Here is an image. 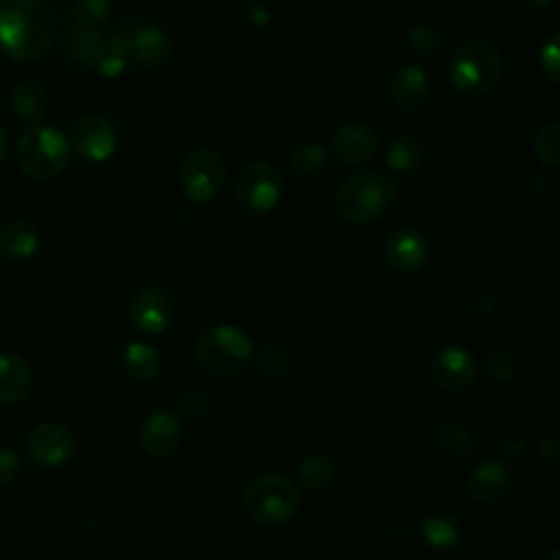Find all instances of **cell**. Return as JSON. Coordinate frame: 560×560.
<instances>
[{
	"label": "cell",
	"instance_id": "ba28073f",
	"mask_svg": "<svg viewBox=\"0 0 560 560\" xmlns=\"http://www.w3.org/2000/svg\"><path fill=\"white\" fill-rule=\"evenodd\" d=\"M284 192V182L280 171L267 160L247 162L234 182V195L238 203L256 214L271 212Z\"/></svg>",
	"mask_w": 560,
	"mask_h": 560
},
{
	"label": "cell",
	"instance_id": "603a6c76",
	"mask_svg": "<svg viewBox=\"0 0 560 560\" xmlns=\"http://www.w3.org/2000/svg\"><path fill=\"white\" fill-rule=\"evenodd\" d=\"M422 538L440 551H453L462 542V527L459 521L448 512H433L422 518L420 523Z\"/></svg>",
	"mask_w": 560,
	"mask_h": 560
},
{
	"label": "cell",
	"instance_id": "74e56055",
	"mask_svg": "<svg viewBox=\"0 0 560 560\" xmlns=\"http://www.w3.org/2000/svg\"><path fill=\"white\" fill-rule=\"evenodd\" d=\"M22 462L13 448H0V483H11L20 475Z\"/></svg>",
	"mask_w": 560,
	"mask_h": 560
},
{
	"label": "cell",
	"instance_id": "8d00e7d4",
	"mask_svg": "<svg viewBox=\"0 0 560 560\" xmlns=\"http://www.w3.org/2000/svg\"><path fill=\"white\" fill-rule=\"evenodd\" d=\"M499 446H501V453L508 455V457H518L527 451V435L521 427L516 424H510L501 431L499 435Z\"/></svg>",
	"mask_w": 560,
	"mask_h": 560
},
{
	"label": "cell",
	"instance_id": "d590c367",
	"mask_svg": "<svg viewBox=\"0 0 560 560\" xmlns=\"http://www.w3.org/2000/svg\"><path fill=\"white\" fill-rule=\"evenodd\" d=\"M540 68L551 79V83L560 81V42H558V33H551L549 39L540 46Z\"/></svg>",
	"mask_w": 560,
	"mask_h": 560
},
{
	"label": "cell",
	"instance_id": "5b68a950",
	"mask_svg": "<svg viewBox=\"0 0 560 560\" xmlns=\"http://www.w3.org/2000/svg\"><path fill=\"white\" fill-rule=\"evenodd\" d=\"M254 357L252 339L236 326L219 324L208 328L195 343L197 363L221 378H232L245 372Z\"/></svg>",
	"mask_w": 560,
	"mask_h": 560
},
{
	"label": "cell",
	"instance_id": "4fadbf2b",
	"mask_svg": "<svg viewBox=\"0 0 560 560\" xmlns=\"http://www.w3.org/2000/svg\"><path fill=\"white\" fill-rule=\"evenodd\" d=\"M431 378L444 392H462L477 378V361L462 346H444L431 359Z\"/></svg>",
	"mask_w": 560,
	"mask_h": 560
},
{
	"label": "cell",
	"instance_id": "1f68e13d",
	"mask_svg": "<svg viewBox=\"0 0 560 560\" xmlns=\"http://www.w3.org/2000/svg\"><path fill=\"white\" fill-rule=\"evenodd\" d=\"M407 46L418 57H433L442 46V35L431 24H418L407 35Z\"/></svg>",
	"mask_w": 560,
	"mask_h": 560
},
{
	"label": "cell",
	"instance_id": "d6986e66",
	"mask_svg": "<svg viewBox=\"0 0 560 560\" xmlns=\"http://www.w3.org/2000/svg\"><path fill=\"white\" fill-rule=\"evenodd\" d=\"M31 385L33 376L26 361L15 352H0V402H22L28 396Z\"/></svg>",
	"mask_w": 560,
	"mask_h": 560
},
{
	"label": "cell",
	"instance_id": "4dcf8cb0",
	"mask_svg": "<svg viewBox=\"0 0 560 560\" xmlns=\"http://www.w3.org/2000/svg\"><path fill=\"white\" fill-rule=\"evenodd\" d=\"M72 15L79 26L101 28L112 18V0H77Z\"/></svg>",
	"mask_w": 560,
	"mask_h": 560
},
{
	"label": "cell",
	"instance_id": "e0dca14e",
	"mask_svg": "<svg viewBox=\"0 0 560 560\" xmlns=\"http://www.w3.org/2000/svg\"><path fill=\"white\" fill-rule=\"evenodd\" d=\"M431 83L427 72L416 63H400L387 79V94L392 103L400 109L413 112L422 107L429 98Z\"/></svg>",
	"mask_w": 560,
	"mask_h": 560
},
{
	"label": "cell",
	"instance_id": "ab89813d",
	"mask_svg": "<svg viewBox=\"0 0 560 560\" xmlns=\"http://www.w3.org/2000/svg\"><path fill=\"white\" fill-rule=\"evenodd\" d=\"M245 22L249 24V26H254V28H265L269 22H271V11H269V7L267 4H262V2H249L247 7H245Z\"/></svg>",
	"mask_w": 560,
	"mask_h": 560
},
{
	"label": "cell",
	"instance_id": "7402d4cb",
	"mask_svg": "<svg viewBox=\"0 0 560 560\" xmlns=\"http://www.w3.org/2000/svg\"><path fill=\"white\" fill-rule=\"evenodd\" d=\"M39 247V232L26 221H9L0 225V254L11 260L31 258Z\"/></svg>",
	"mask_w": 560,
	"mask_h": 560
},
{
	"label": "cell",
	"instance_id": "9c48e42d",
	"mask_svg": "<svg viewBox=\"0 0 560 560\" xmlns=\"http://www.w3.org/2000/svg\"><path fill=\"white\" fill-rule=\"evenodd\" d=\"M70 149L88 162H107L118 147L116 125L101 114H83L70 127Z\"/></svg>",
	"mask_w": 560,
	"mask_h": 560
},
{
	"label": "cell",
	"instance_id": "6da1fadb",
	"mask_svg": "<svg viewBox=\"0 0 560 560\" xmlns=\"http://www.w3.org/2000/svg\"><path fill=\"white\" fill-rule=\"evenodd\" d=\"M57 35L55 11L46 0H0V52L13 61L46 55Z\"/></svg>",
	"mask_w": 560,
	"mask_h": 560
},
{
	"label": "cell",
	"instance_id": "836d02e7",
	"mask_svg": "<svg viewBox=\"0 0 560 560\" xmlns=\"http://www.w3.org/2000/svg\"><path fill=\"white\" fill-rule=\"evenodd\" d=\"M289 368H291V357L282 348L267 346L258 354V370L267 378H282L289 372Z\"/></svg>",
	"mask_w": 560,
	"mask_h": 560
},
{
	"label": "cell",
	"instance_id": "d6a6232c",
	"mask_svg": "<svg viewBox=\"0 0 560 560\" xmlns=\"http://www.w3.org/2000/svg\"><path fill=\"white\" fill-rule=\"evenodd\" d=\"M486 374L497 381V383H505V381H512L514 374H516V357L508 350H492L488 357H486Z\"/></svg>",
	"mask_w": 560,
	"mask_h": 560
},
{
	"label": "cell",
	"instance_id": "484cf974",
	"mask_svg": "<svg viewBox=\"0 0 560 560\" xmlns=\"http://www.w3.org/2000/svg\"><path fill=\"white\" fill-rule=\"evenodd\" d=\"M433 444L444 459H464L472 451V435L464 424L448 420L435 429Z\"/></svg>",
	"mask_w": 560,
	"mask_h": 560
},
{
	"label": "cell",
	"instance_id": "f35d334b",
	"mask_svg": "<svg viewBox=\"0 0 560 560\" xmlns=\"http://www.w3.org/2000/svg\"><path fill=\"white\" fill-rule=\"evenodd\" d=\"M179 411L186 418H201L208 411V398L201 392H186L179 400Z\"/></svg>",
	"mask_w": 560,
	"mask_h": 560
},
{
	"label": "cell",
	"instance_id": "7c38bea8",
	"mask_svg": "<svg viewBox=\"0 0 560 560\" xmlns=\"http://www.w3.org/2000/svg\"><path fill=\"white\" fill-rule=\"evenodd\" d=\"M431 254L429 238L416 228H398L383 241V260L398 273L420 271Z\"/></svg>",
	"mask_w": 560,
	"mask_h": 560
},
{
	"label": "cell",
	"instance_id": "277c9868",
	"mask_svg": "<svg viewBox=\"0 0 560 560\" xmlns=\"http://www.w3.org/2000/svg\"><path fill=\"white\" fill-rule=\"evenodd\" d=\"M68 138L50 125H31L15 144V162L31 179H52L70 162Z\"/></svg>",
	"mask_w": 560,
	"mask_h": 560
},
{
	"label": "cell",
	"instance_id": "f1b7e54d",
	"mask_svg": "<svg viewBox=\"0 0 560 560\" xmlns=\"http://www.w3.org/2000/svg\"><path fill=\"white\" fill-rule=\"evenodd\" d=\"M101 39H103L101 28H88V26L77 24L66 35V50L72 59L88 63Z\"/></svg>",
	"mask_w": 560,
	"mask_h": 560
},
{
	"label": "cell",
	"instance_id": "4316f807",
	"mask_svg": "<svg viewBox=\"0 0 560 560\" xmlns=\"http://www.w3.org/2000/svg\"><path fill=\"white\" fill-rule=\"evenodd\" d=\"M122 368L138 381H151L160 374V354L142 341H131L122 352Z\"/></svg>",
	"mask_w": 560,
	"mask_h": 560
},
{
	"label": "cell",
	"instance_id": "f6af8a7d",
	"mask_svg": "<svg viewBox=\"0 0 560 560\" xmlns=\"http://www.w3.org/2000/svg\"><path fill=\"white\" fill-rule=\"evenodd\" d=\"M230 2H241V0H230Z\"/></svg>",
	"mask_w": 560,
	"mask_h": 560
},
{
	"label": "cell",
	"instance_id": "30bf717a",
	"mask_svg": "<svg viewBox=\"0 0 560 560\" xmlns=\"http://www.w3.org/2000/svg\"><path fill=\"white\" fill-rule=\"evenodd\" d=\"M127 315L136 330L144 335H158L171 326L175 317V300L164 287L149 284L136 291Z\"/></svg>",
	"mask_w": 560,
	"mask_h": 560
},
{
	"label": "cell",
	"instance_id": "52a82bcc",
	"mask_svg": "<svg viewBox=\"0 0 560 560\" xmlns=\"http://www.w3.org/2000/svg\"><path fill=\"white\" fill-rule=\"evenodd\" d=\"M179 188L192 203L214 201L228 184V162L214 149H195L179 164Z\"/></svg>",
	"mask_w": 560,
	"mask_h": 560
},
{
	"label": "cell",
	"instance_id": "44dd1931",
	"mask_svg": "<svg viewBox=\"0 0 560 560\" xmlns=\"http://www.w3.org/2000/svg\"><path fill=\"white\" fill-rule=\"evenodd\" d=\"M90 68L94 72H98L101 77H107V79H114L118 74H122L129 63H131V50H129V44L125 39H120L118 35H109V37H103L96 46V50L92 52L90 57Z\"/></svg>",
	"mask_w": 560,
	"mask_h": 560
},
{
	"label": "cell",
	"instance_id": "60d3db41",
	"mask_svg": "<svg viewBox=\"0 0 560 560\" xmlns=\"http://www.w3.org/2000/svg\"><path fill=\"white\" fill-rule=\"evenodd\" d=\"M540 455L545 457V459H553L556 455H558V446H556V440L553 438H545L542 442H540Z\"/></svg>",
	"mask_w": 560,
	"mask_h": 560
},
{
	"label": "cell",
	"instance_id": "b9f144b4",
	"mask_svg": "<svg viewBox=\"0 0 560 560\" xmlns=\"http://www.w3.org/2000/svg\"><path fill=\"white\" fill-rule=\"evenodd\" d=\"M4 155H7V131H4V127L0 125V162L4 160Z\"/></svg>",
	"mask_w": 560,
	"mask_h": 560
},
{
	"label": "cell",
	"instance_id": "d4e9b609",
	"mask_svg": "<svg viewBox=\"0 0 560 560\" xmlns=\"http://www.w3.org/2000/svg\"><path fill=\"white\" fill-rule=\"evenodd\" d=\"M298 483L304 490H326L337 479L335 462L324 453H311L298 464Z\"/></svg>",
	"mask_w": 560,
	"mask_h": 560
},
{
	"label": "cell",
	"instance_id": "ee69618b",
	"mask_svg": "<svg viewBox=\"0 0 560 560\" xmlns=\"http://www.w3.org/2000/svg\"><path fill=\"white\" fill-rule=\"evenodd\" d=\"M551 560H558V549H553V553H551Z\"/></svg>",
	"mask_w": 560,
	"mask_h": 560
},
{
	"label": "cell",
	"instance_id": "8992f818",
	"mask_svg": "<svg viewBox=\"0 0 560 560\" xmlns=\"http://www.w3.org/2000/svg\"><path fill=\"white\" fill-rule=\"evenodd\" d=\"M241 501L245 512L262 525L287 523L300 508V494L295 483L278 472L254 475L243 492Z\"/></svg>",
	"mask_w": 560,
	"mask_h": 560
},
{
	"label": "cell",
	"instance_id": "9a60e30c",
	"mask_svg": "<svg viewBox=\"0 0 560 560\" xmlns=\"http://www.w3.org/2000/svg\"><path fill=\"white\" fill-rule=\"evenodd\" d=\"M378 149V133L365 120H346L330 136V151L346 166L363 164Z\"/></svg>",
	"mask_w": 560,
	"mask_h": 560
},
{
	"label": "cell",
	"instance_id": "cb8c5ba5",
	"mask_svg": "<svg viewBox=\"0 0 560 560\" xmlns=\"http://www.w3.org/2000/svg\"><path fill=\"white\" fill-rule=\"evenodd\" d=\"M11 107L22 120L37 125L46 116L48 94L37 81H22L11 94Z\"/></svg>",
	"mask_w": 560,
	"mask_h": 560
},
{
	"label": "cell",
	"instance_id": "ac0fdd59",
	"mask_svg": "<svg viewBox=\"0 0 560 560\" xmlns=\"http://www.w3.org/2000/svg\"><path fill=\"white\" fill-rule=\"evenodd\" d=\"M514 483L512 468L497 459H486L477 464L468 475V494L479 503L503 501Z\"/></svg>",
	"mask_w": 560,
	"mask_h": 560
},
{
	"label": "cell",
	"instance_id": "f546056e",
	"mask_svg": "<svg viewBox=\"0 0 560 560\" xmlns=\"http://www.w3.org/2000/svg\"><path fill=\"white\" fill-rule=\"evenodd\" d=\"M534 151L536 158L549 166L556 168L560 164V127L558 122H547L538 129L534 138Z\"/></svg>",
	"mask_w": 560,
	"mask_h": 560
},
{
	"label": "cell",
	"instance_id": "83f0119b",
	"mask_svg": "<svg viewBox=\"0 0 560 560\" xmlns=\"http://www.w3.org/2000/svg\"><path fill=\"white\" fill-rule=\"evenodd\" d=\"M287 162L291 171H295L298 175H317L326 166V151L317 142L302 140L289 149Z\"/></svg>",
	"mask_w": 560,
	"mask_h": 560
},
{
	"label": "cell",
	"instance_id": "7a4b0ae2",
	"mask_svg": "<svg viewBox=\"0 0 560 560\" xmlns=\"http://www.w3.org/2000/svg\"><path fill=\"white\" fill-rule=\"evenodd\" d=\"M396 199V184L381 171H359L346 177L335 192V212L350 225L378 221Z\"/></svg>",
	"mask_w": 560,
	"mask_h": 560
},
{
	"label": "cell",
	"instance_id": "e575fe53",
	"mask_svg": "<svg viewBox=\"0 0 560 560\" xmlns=\"http://www.w3.org/2000/svg\"><path fill=\"white\" fill-rule=\"evenodd\" d=\"M459 306H462L464 315H468L472 319H481L494 311V295L483 289H470L462 295Z\"/></svg>",
	"mask_w": 560,
	"mask_h": 560
},
{
	"label": "cell",
	"instance_id": "ffe728a7",
	"mask_svg": "<svg viewBox=\"0 0 560 560\" xmlns=\"http://www.w3.org/2000/svg\"><path fill=\"white\" fill-rule=\"evenodd\" d=\"M385 162L398 177H413L424 162V144L413 133H398L389 140Z\"/></svg>",
	"mask_w": 560,
	"mask_h": 560
},
{
	"label": "cell",
	"instance_id": "3957f363",
	"mask_svg": "<svg viewBox=\"0 0 560 560\" xmlns=\"http://www.w3.org/2000/svg\"><path fill=\"white\" fill-rule=\"evenodd\" d=\"M503 77V57L486 39H468L448 59L451 85L466 96L492 92Z\"/></svg>",
	"mask_w": 560,
	"mask_h": 560
},
{
	"label": "cell",
	"instance_id": "7bdbcfd3",
	"mask_svg": "<svg viewBox=\"0 0 560 560\" xmlns=\"http://www.w3.org/2000/svg\"><path fill=\"white\" fill-rule=\"evenodd\" d=\"M527 7H534V9H542V7H549L551 0H523Z\"/></svg>",
	"mask_w": 560,
	"mask_h": 560
},
{
	"label": "cell",
	"instance_id": "5bb4252c",
	"mask_svg": "<svg viewBox=\"0 0 560 560\" xmlns=\"http://www.w3.org/2000/svg\"><path fill=\"white\" fill-rule=\"evenodd\" d=\"M26 451L35 464L57 468L72 457L74 438L63 424L42 422L26 435Z\"/></svg>",
	"mask_w": 560,
	"mask_h": 560
},
{
	"label": "cell",
	"instance_id": "2e32d148",
	"mask_svg": "<svg viewBox=\"0 0 560 560\" xmlns=\"http://www.w3.org/2000/svg\"><path fill=\"white\" fill-rule=\"evenodd\" d=\"M182 440V422L171 409L151 411L140 427V446L149 457H168Z\"/></svg>",
	"mask_w": 560,
	"mask_h": 560
},
{
	"label": "cell",
	"instance_id": "8fae6325",
	"mask_svg": "<svg viewBox=\"0 0 560 560\" xmlns=\"http://www.w3.org/2000/svg\"><path fill=\"white\" fill-rule=\"evenodd\" d=\"M114 35H118L129 44L131 61L147 68L164 63L173 50V42L166 35V31L153 24H142L138 20H122L114 28Z\"/></svg>",
	"mask_w": 560,
	"mask_h": 560
}]
</instances>
